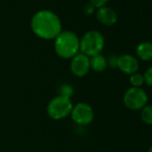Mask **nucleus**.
Wrapping results in <instances>:
<instances>
[{"instance_id":"obj_1","label":"nucleus","mask_w":152,"mask_h":152,"mask_svg":"<svg viewBox=\"0 0 152 152\" xmlns=\"http://www.w3.org/2000/svg\"><path fill=\"white\" fill-rule=\"evenodd\" d=\"M33 33L46 40L55 39L62 31V23L59 17L49 10L37 12L30 21Z\"/></svg>"},{"instance_id":"obj_2","label":"nucleus","mask_w":152,"mask_h":152,"mask_svg":"<svg viewBox=\"0 0 152 152\" xmlns=\"http://www.w3.org/2000/svg\"><path fill=\"white\" fill-rule=\"evenodd\" d=\"M54 47L59 57L63 59H72L80 51V39L73 31H61L55 38Z\"/></svg>"},{"instance_id":"obj_3","label":"nucleus","mask_w":152,"mask_h":152,"mask_svg":"<svg viewBox=\"0 0 152 152\" xmlns=\"http://www.w3.org/2000/svg\"><path fill=\"white\" fill-rule=\"evenodd\" d=\"M105 46V38L98 30L86 32L80 40V50L88 57L99 54Z\"/></svg>"},{"instance_id":"obj_4","label":"nucleus","mask_w":152,"mask_h":152,"mask_svg":"<svg viewBox=\"0 0 152 152\" xmlns=\"http://www.w3.org/2000/svg\"><path fill=\"white\" fill-rule=\"evenodd\" d=\"M73 107V104L71 98L59 94L48 102L47 113L51 119L62 120L71 114Z\"/></svg>"},{"instance_id":"obj_5","label":"nucleus","mask_w":152,"mask_h":152,"mask_svg":"<svg viewBox=\"0 0 152 152\" xmlns=\"http://www.w3.org/2000/svg\"><path fill=\"white\" fill-rule=\"evenodd\" d=\"M149 102V96L142 87L128 88L123 97L125 106L131 110H141Z\"/></svg>"},{"instance_id":"obj_6","label":"nucleus","mask_w":152,"mask_h":152,"mask_svg":"<svg viewBox=\"0 0 152 152\" xmlns=\"http://www.w3.org/2000/svg\"><path fill=\"white\" fill-rule=\"evenodd\" d=\"M73 121L78 126H86L94 120V110L92 107L86 102H79L73 105L70 114Z\"/></svg>"},{"instance_id":"obj_7","label":"nucleus","mask_w":152,"mask_h":152,"mask_svg":"<svg viewBox=\"0 0 152 152\" xmlns=\"http://www.w3.org/2000/svg\"><path fill=\"white\" fill-rule=\"evenodd\" d=\"M70 69L75 77H82L86 76L90 69V57L82 53H78L74 57L72 58Z\"/></svg>"},{"instance_id":"obj_8","label":"nucleus","mask_w":152,"mask_h":152,"mask_svg":"<svg viewBox=\"0 0 152 152\" xmlns=\"http://www.w3.org/2000/svg\"><path fill=\"white\" fill-rule=\"evenodd\" d=\"M140 64L136 57L132 54H122L117 57V68L126 75H132L138 72Z\"/></svg>"},{"instance_id":"obj_9","label":"nucleus","mask_w":152,"mask_h":152,"mask_svg":"<svg viewBox=\"0 0 152 152\" xmlns=\"http://www.w3.org/2000/svg\"><path fill=\"white\" fill-rule=\"evenodd\" d=\"M96 17L100 23L106 26H112L116 24L118 19L116 11L106 5L98 8V11L96 12Z\"/></svg>"},{"instance_id":"obj_10","label":"nucleus","mask_w":152,"mask_h":152,"mask_svg":"<svg viewBox=\"0 0 152 152\" xmlns=\"http://www.w3.org/2000/svg\"><path fill=\"white\" fill-rule=\"evenodd\" d=\"M136 54L139 59L144 61L152 60V42L144 41L138 45L136 48Z\"/></svg>"},{"instance_id":"obj_11","label":"nucleus","mask_w":152,"mask_h":152,"mask_svg":"<svg viewBox=\"0 0 152 152\" xmlns=\"http://www.w3.org/2000/svg\"><path fill=\"white\" fill-rule=\"evenodd\" d=\"M90 69L96 72H102L108 67V60L102 54H97L90 57Z\"/></svg>"},{"instance_id":"obj_12","label":"nucleus","mask_w":152,"mask_h":152,"mask_svg":"<svg viewBox=\"0 0 152 152\" xmlns=\"http://www.w3.org/2000/svg\"><path fill=\"white\" fill-rule=\"evenodd\" d=\"M141 118L145 125L152 126V105H146L142 109Z\"/></svg>"},{"instance_id":"obj_13","label":"nucleus","mask_w":152,"mask_h":152,"mask_svg":"<svg viewBox=\"0 0 152 152\" xmlns=\"http://www.w3.org/2000/svg\"><path fill=\"white\" fill-rule=\"evenodd\" d=\"M130 84L133 87H142V86L144 84L143 75L138 72L130 75Z\"/></svg>"},{"instance_id":"obj_14","label":"nucleus","mask_w":152,"mask_h":152,"mask_svg":"<svg viewBox=\"0 0 152 152\" xmlns=\"http://www.w3.org/2000/svg\"><path fill=\"white\" fill-rule=\"evenodd\" d=\"M73 94V87L68 84H64L60 87V95H64L66 97L71 98V96Z\"/></svg>"},{"instance_id":"obj_15","label":"nucleus","mask_w":152,"mask_h":152,"mask_svg":"<svg viewBox=\"0 0 152 152\" xmlns=\"http://www.w3.org/2000/svg\"><path fill=\"white\" fill-rule=\"evenodd\" d=\"M143 77H144V84H146L147 86L152 87V66L150 67L143 74Z\"/></svg>"},{"instance_id":"obj_16","label":"nucleus","mask_w":152,"mask_h":152,"mask_svg":"<svg viewBox=\"0 0 152 152\" xmlns=\"http://www.w3.org/2000/svg\"><path fill=\"white\" fill-rule=\"evenodd\" d=\"M95 8H96V7H95L92 4L89 3V4H85V6H84V9H83L84 13H85V14H87V15H91V14H93V13H94V12H95Z\"/></svg>"},{"instance_id":"obj_17","label":"nucleus","mask_w":152,"mask_h":152,"mask_svg":"<svg viewBox=\"0 0 152 152\" xmlns=\"http://www.w3.org/2000/svg\"><path fill=\"white\" fill-rule=\"evenodd\" d=\"M109 0H90V3L92 4L96 8H99L102 6H105Z\"/></svg>"},{"instance_id":"obj_18","label":"nucleus","mask_w":152,"mask_h":152,"mask_svg":"<svg viewBox=\"0 0 152 152\" xmlns=\"http://www.w3.org/2000/svg\"><path fill=\"white\" fill-rule=\"evenodd\" d=\"M108 65H109L111 68H117V57L115 55L111 56L108 61Z\"/></svg>"},{"instance_id":"obj_19","label":"nucleus","mask_w":152,"mask_h":152,"mask_svg":"<svg viewBox=\"0 0 152 152\" xmlns=\"http://www.w3.org/2000/svg\"><path fill=\"white\" fill-rule=\"evenodd\" d=\"M147 152H152V145L150 147V148H149V150H148V151Z\"/></svg>"}]
</instances>
